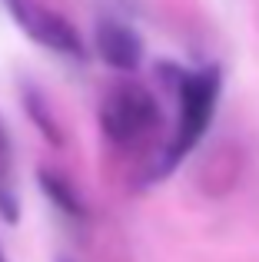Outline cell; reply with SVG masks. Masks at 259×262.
I'll list each match as a JSON object with an SVG mask.
<instances>
[{
	"label": "cell",
	"mask_w": 259,
	"mask_h": 262,
	"mask_svg": "<svg viewBox=\"0 0 259 262\" xmlns=\"http://www.w3.org/2000/svg\"><path fill=\"white\" fill-rule=\"evenodd\" d=\"M176 86H180V129H176V143L166 153V169L176 166L209 129V120L216 113V100H220V86H223L220 67L180 73Z\"/></svg>",
	"instance_id": "6da1fadb"
},
{
	"label": "cell",
	"mask_w": 259,
	"mask_h": 262,
	"mask_svg": "<svg viewBox=\"0 0 259 262\" xmlns=\"http://www.w3.org/2000/svg\"><path fill=\"white\" fill-rule=\"evenodd\" d=\"M160 123V106L140 83H120L103 96L100 126L103 136L117 146H133L149 136Z\"/></svg>",
	"instance_id": "7a4b0ae2"
},
{
	"label": "cell",
	"mask_w": 259,
	"mask_h": 262,
	"mask_svg": "<svg viewBox=\"0 0 259 262\" xmlns=\"http://www.w3.org/2000/svg\"><path fill=\"white\" fill-rule=\"evenodd\" d=\"M7 13L17 20V27L33 40V43L47 47V50L60 53V57H73V60H83V40L80 33L67 24L63 17H57L53 10L40 7L37 0H4Z\"/></svg>",
	"instance_id": "3957f363"
},
{
	"label": "cell",
	"mask_w": 259,
	"mask_h": 262,
	"mask_svg": "<svg viewBox=\"0 0 259 262\" xmlns=\"http://www.w3.org/2000/svg\"><path fill=\"white\" fill-rule=\"evenodd\" d=\"M93 43H97L100 60L113 70L130 73L143 60V40L136 37L133 27L120 24V20H100L97 30H93Z\"/></svg>",
	"instance_id": "277c9868"
},
{
	"label": "cell",
	"mask_w": 259,
	"mask_h": 262,
	"mask_svg": "<svg viewBox=\"0 0 259 262\" xmlns=\"http://www.w3.org/2000/svg\"><path fill=\"white\" fill-rule=\"evenodd\" d=\"M37 179H40V189L47 192V199H50V203L57 206L60 212H67V216H73V219H80V216H83V203H80V196L73 192V186L67 183V179L60 176V173L40 169Z\"/></svg>",
	"instance_id": "5b68a950"
},
{
	"label": "cell",
	"mask_w": 259,
	"mask_h": 262,
	"mask_svg": "<svg viewBox=\"0 0 259 262\" xmlns=\"http://www.w3.org/2000/svg\"><path fill=\"white\" fill-rule=\"evenodd\" d=\"M24 110L30 113V120L40 126V133H44L50 143H57V146H60V129H57V123L50 120V113H47L44 96H40V93H33V90H27V93H24Z\"/></svg>",
	"instance_id": "8992f818"
},
{
	"label": "cell",
	"mask_w": 259,
	"mask_h": 262,
	"mask_svg": "<svg viewBox=\"0 0 259 262\" xmlns=\"http://www.w3.org/2000/svg\"><path fill=\"white\" fill-rule=\"evenodd\" d=\"M0 219L4 223H17L20 219V199L13 192L10 179H0Z\"/></svg>",
	"instance_id": "52a82bcc"
},
{
	"label": "cell",
	"mask_w": 259,
	"mask_h": 262,
	"mask_svg": "<svg viewBox=\"0 0 259 262\" xmlns=\"http://www.w3.org/2000/svg\"><path fill=\"white\" fill-rule=\"evenodd\" d=\"M10 163H13V146H10V136H7L4 120H0V179H13L10 176Z\"/></svg>",
	"instance_id": "ba28073f"
},
{
	"label": "cell",
	"mask_w": 259,
	"mask_h": 262,
	"mask_svg": "<svg viewBox=\"0 0 259 262\" xmlns=\"http://www.w3.org/2000/svg\"><path fill=\"white\" fill-rule=\"evenodd\" d=\"M0 262H7V259H4V252H0Z\"/></svg>",
	"instance_id": "9c48e42d"
},
{
	"label": "cell",
	"mask_w": 259,
	"mask_h": 262,
	"mask_svg": "<svg viewBox=\"0 0 259 262\" xmlns=\"http://www.w3.org/2000/svg\"><path fill=\"white\" fill-rule=\"evenodd\" d=\"M60 262H67V259H60Z\"/></svg>",
	"instance_id": "30bf717a"
}]
</instances>
